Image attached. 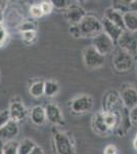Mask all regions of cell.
I'll list each match as a JSON object with an SVG mask.
<instances>
[{
    "label": "cell",
    "mask_w": 137,
    "mask_h": 154,
    "mask_svg": "<svg viewBox=\"0 0 137 154\" xmlns=\"http://www.w3.org/2000/svg\"><path fill=\"white\" fill-rule=\"evenodd\" d=\"M52 143L56 154H76L75 139L72 133L63 131L57 128H52Z\"/></svg>",
    "instance_id": "cell-1"
},
{
    "label": "cell",
    "mask_w": 137,
    "mask_h": 154,
    "mask_svg": "<svg viewBox=\"0 0 137 154\" xmlns=\"http://www.w3.org/2000/svg\"><path fill=\"white\" fill-rule=\"evenodd\" d=\"M103 111L114 113L116 115H119L120 117H122L129 110L124 106L119 91H116V89H109V91H106L103 94Z\"/></svg>",
    "instance_id": "cell-2"
},
{
    "label": "cell",
    "mask_w": 137,
    "mask_h": 154,
    "mask_svg": "<svg viewBox=\"0 0 137 154\" xmlns=\"http://www.w3.org/2000/svg\"><path fill=\"white\" fill-rule=\"evenodd\" d=\"M78 26L80 29L82 38L93 39L94 37L103 32L101 20H99L94 14H87Z\"/></svg>",
    "instance_id": "cell-3"
},
{
    "label": "cell",
    "mask_w": 137,
    "mask_h": 154,
    "mask_svg": "<svg viewBox=\"0 0 137 154\" xmlns=\"http://www.w3.org/2000/svg\"><path fill=\"white\" fill-rule=\"evenodd\" d=\"M93 98L87 94H82V95L75 97L69 102L71 113L75 115H83V114L89 113L93 109Z\"/></svg>",
    "instance_id": "cell-4"
},
{
    "label": "cell",
    "mask_w": 137,
    "mask_h": 154,
    "mask_svg": "<svg viewBox=\"0 0 137 154\" xmlns=\"http://www.w3.org/2000/svg\"><path fill=\"white\" fill-rule=\"evenodd\" d=\"M134 57L131 56L124 49L117 46L113 51L112 57V64L114 68L119 72H127L133 67L134 64Z\"/></svg>",
    "instance_id": "cell-5"
},
{
    "label": "cell",
    "mask_w": 137,
    "mask_h": 154,
    "mask_svg": "<svg viewBox=\"0 0 137 154\" xmlns=\"http://www.w3.org/2000/svg\"><path fill=\"white\" fill-rule=\"evenodd\" d=\"M106 57L100 54L92 45H89L83 51L84 65L89 70H95L104 65Z\"/></svg>",
    "instance_id": "cell-6"
},
{
    "label": "cell",
    "mask_w": 137,
    "mask_h": 154,
    "mask_svg": "<svg viewBox=\"0 0 137 154\" xmlns=\"http://www.w3.org/2000/svg\"><path fill=\"white\" fill-rule=\"evenodd\" d=\"M116 45L135 58L137 54V32H131L127 30L123 31Z\"/></svg>",
    "instance_id": "cell-7"
},
{
    "label": "cell",
    "mask_w": 137,
    "mask_h": 154,
    "mask_svg": "<svg viewBox=\"0 0 137 154\" xmlns=\"http://www.w3.org/2000/svg\"><path fill=\"white\" fill-rule=\"evenodd\" d=\"M8 112L9 116H10V120L19 123L26 119L28 110H27L23 100L21 98H19V97H16V98L12 99L10 103H9Z\"/></svg>",
    "instance_id": "cell-8"
},
{
    "label": "cell",
    "mask_w": 137,
    "mask_h": 154,
    "mask_svg": "<svg viewBox=\"0 0 137 154\" xmlns=\"http://www.w3.org/2000/svg\"><path fill=\"white\" fill-rule=\"evenodd\" d=\"M92 46L99 54L106 57V54L113 53L114 49L116 48V43L104 32H103L92 39Z\"/></svg>",
    "instance_id": "cell-9"
},
{
    "label": "cell",
    "mask_w": 137,
    "mask_h": 154,
    "mask_svg": "<svg viewBox=\"0 0 137 154\" xmlns=\"http://www.w3.org/2000/svg\"><path fill=\"white\" fill-rule=\"evenodd\" d=\"M87 12L81 5L76 3H72L66 11H64V17L66 21L68 22L70 26L74 25H79L85 17L87 16Z\"/></svg>",
    "instance_id": "cell-10"
},
{
    "label": "cell",
    "mask_w": 137,
    "mask_h": 154,
    "mask_svg": "<svg viewBox=\"0 0 137 154\" xmlns=\"http://www.w3.org/2000/svg\"><path fill=\"white\" fill-rule=\"evenodd\" d=\"M124 106L131 110L137 106V89L130 83H124L119 91Z\"/></svg>",
    "instance_id": "cell-11"
},
{
    "label": "cell",
    "mask_w": 137,
    "mask_h": 154,
    "mask_svg": "<svg viewBox=\"0 0 137 154\" xmlns=\"http://www.w3.org/2000/svg\"><path fill=\"white\" fill-rule=\"evenodd\" d=\"M46 113V119L47 121L53 125L56 128H61L66 125V120L63 115L61 108L53 103H48L47 105L44 107Z\"/></svg>",
    "instance_id": "cell-12"
},
{
    "label": "cell",
    "mask_w": 137,
    "mask_h": 154,
    "mask_svg": "<svg viewBox=\"0 0 137 154\" xmlns=\"http://www.w3.org/2000/svg\"><path fill=\"white\" fill-rule=\"evenodd\" d=\"M91 128L92 131L98 136L101 137H108L111 134H113L109 128H108V125H106L103 119V110L98 111L92 116L91 118Z\"/></svg>",
    "instance_id": "cell-13"
},
{
    "label": "cell",
    "mask_w": 137,
    "mask_h": 154,
    "mask_svg": "<svg viewBox=\"0 0 137 154\" xmlns=\"http://www.w3.org/2000/svg\"><path fill=\"white\" fill-rule=\"evenodd\" d=\"M19 133V123L16 122V121L10 120L5 126L0 128V140L6 141V142L12 141L16 138Z\"/></svg>",
    "instance_id": "cell-14"
},
{
    "label": "cell",
    "mask_w": 137,
    "mask_h": 154,
    "mask_svg": "<svg viewBox=\"0 0 137 154\" xmlns=\"http://www.w3.org/2000/svg\"><path fill=\"white\" fill-rule=\"evenodd\" d=\"M103 18L106 19L108 21H109L111 23H113L114 25L118 26L119 28H121L122 30L125 31V24H124V16L123 14L116 9H114L113 7H109L106 9L103 14Z\"/></svg>",
    "instance_id": "cell-15"
},
{
    "label": "cell",
    "mask_w": 137,
    "mask_h": 154,
    "mask_svg": "<svg viewBox=\"0 0 137 154\" xmlns=\"http://www.w3.org/2000/svg\"><path fill=\"white\" fill-rule=\"evenodd\" d=\"M101 23H103V32L115 42V43H117V41L120 38V36L122 35L124 30L119 28L118 26L114 25L113 23H111V22L104 18H103V20H101Z\"/></svg>",
    "instance_id": "cell-16"
},
{
    "label": "cell",
    "mask_w": 137,
    "mask_h": 154,
    "mask_svg": "<svg viewBox=\"0 0 137 154\" xmlns=\"http://www.w3.org/2000/svg\"><path fill=\"white\" fill-rule=\"evenodd\" d=\"M30 119L37 126H41L46 122V113L45 109L42 106H34L30 111Z\"/></svg>",
    "instance_id": "cell-17"
},
{
    "label": "cell",
    "mask_w": 137,
    "mask_h": 154,
    "mask_svg": "<svg viewBox=\"0 0 137 154\" xmlns=\"http://www.w3.org/2000/svg\"><path fill=\"white\" fill-rule=\"evenodd\" d=\"M61 86L57 81L55 80H45L44 81V96L47 98H53L59 93Z\"/></svg>",
    "instance_id": "cell-18"
},
{
    "label": "cell",
    "mask_w": 137,
    "mask_h": 154,
    "mask_svg": "<svg viewBox=\"0 0 137 154\" xmlns=\"http://www.w3.org/2000/svg\"><path fill=\"white\" fill-rule=\"evenodd\" d=\"M124 24L127 31L137 32V14L133 11H128L123 14Z\"/></svg>",
    "instance_id": "cell-19"
},
{
    "label": "cell",
    "mask_w": 137,
    "mask_h": 154,
    "mask_svg": "<svg viewBox=\"0 0 137 154\" xmlns=\"http://www.w3.org/2000/svg\"><path fill=\"white\" fill-rule=\"evenodd\" d=\"M29 94L33 98H41L44 96V80H36L29 86Z\"/></svg>",
    "instance_id": "cell-20"
},
{
    "label": "cell",
    "mask_w": 137,
    "mask_h": 154,
    "mask_svg": "<svg viewBox=\"0 0 137 154\" xmlns=\"http://www.w3.org/2000/svg\"><path fill=\"white\" fill-rule=\"evenodd\" d=\"M37 144L32 139L25 138L19 143V154H30Z\"/></svg>",
    "instance_id": "cell-21"
},
{
    "label": "cell",
    "mask_w": 137,
    "mask_h": 154,
    "mask_svg": "<svg viewBox=\"0 0 137 154\" xmlns=\"http://www.w3.org/2000/svg\"><path fill=\"white\" fill-rule=\"evenodd\" d=\"M19 31L21 33L28 31H37L38 29V24L35 20H24L19 23V27H17Z\"/></svg>",
    "instance_id": "cell-22"
},
{
    "label": "cell",
    "mask_w": 137,
    "mask_h": 154,
    "mask_svg": "<svg viewBox=\"0 0 137 154\" xmlns=\"http://www.w3.org/2000/svg\"><path fill=\"white\" fill-rule=\"evenodd\" d=\"M112 7L124 14L130 11V0H114Z\"/></svg>",
    "instance_id": "cell-23"
},
{
    "label": "cell",
    "mask_w": 137,
    "mask_h": 154,
    "mask_svg": "<svg viewBox=\"0 0 137 154\" xmlns=\"http://www.w3.org/2000/svg\"><path fill=\"white\" fill-rule=\"evenodd\" d=\"M19 143L16 140L5 142L3 145L4 154H19Z\"/></svg>",
    "instance_id": "cell-24"
},
{
    "label": "cell",
    "mask_w": 137,
    "mask_h": 154,
    "mask_svg": "<svg viewBox=\"0 0 137 154\" xmlns=\"http://www.w3.org/2000/svg\"><path fill=\"white\" fill-rule=\"evenodd\" d=\"M9 40L8 29H7L5 23L3 21H0V48L6 45L7 41Z\"/></svg>",
    "instance_id": "cell-25"
},
{
    "label": "cell",
    "mask_w": 137,
    "mask_h": 154,
    "mask_svg": "<svg viewBox=\"0 0 137 154\" xmlns=\"http://www.w3.org/2000/svg\"><path fill=\"white\" fill-rule=\"evenodd\" d=\"M37 31H28V32H23L21 33L22 40L25 44L27 45H32L34 44L37 40Z\"/></svg>",
    "instance_id": "cell-26"
},
{
    "label": "cell",
    "mask_w": 137,
    "mask_h": 154,
    "mask_svg": "<svg viewBox=\"0 0 137 154\" xmlns=\"http://www.w3.org/2000/svg\"><path fill=\"white\" fill-rule=\"evenodd\" d=\"M52 5L53 8L57 9V11H64L68 7L71 5L73 2L69 1V0H52Z\"/></svg>",
    "instance_id": "cell-27"
},
{
    "label": "cell",
    "mask_w": 137,
    "mask_h": 154,
    "mask_svg": "<svg viewBox=\"0 0 137 154\" xmlns=\"http://www.w3.org/2000/svg\"><path fill=\"white\" fill-rule=\"evenodd\" d=\"M30 14H31L34 19L42 18L44 14H43V12H42L40 4H33V5H31V7H30Z\"/></svg>",
    "instance_id": "cell-28"
},
{
    "label": "cell",
    "mask_w": 137,
    "mask_h": 154,
    "mask_svg": "<svg viewBox=\"0 0 137 154\" xmlns=\"http://www.w3.org/2000/svg\"><path fill=\"white\" fill-rule=\"evenodd\" d=\"M9 121H10V116H9L8 109L0 111V128L5 126Z\"/></svg>",
    "instance_id": "cell-29"
},
{
    "label": "cell",
    "mask_w": 137,
    "mask_h": 154,
    "mask_svg": "<svg viewBox=\"0 0 137 154\" xmlns=\"http://www.w3.org/2000/svg\"><path fill=\"white\" fill-rule=\"evenodd\" d=\"M39 4H40V7H41L42 12H43L44 16L50 14L52 11H53V5H52L51 1H42Z\"/></svg>",
    "instance_id": "cell-30"
},
{
    "label": "cell",
    "mask_w": 137,
    "mask_h": 154,
    "mask_svg": "<svg viewBox=\"0 0 137 154\" xmlns=\"http://www.w3.org/2000/svg\"><path fill=\"white\" fill-rule=\"evenodd\" d=\"M69 32H70V34L72 35V37H74V38H76V39L82 38V37H81V32H80V29H79V26H78V25L70 26Z\"/></svg>",
    "instance_id": "cell-31"
},
{
    "label": "cell",
    "mask_w": 137,
    "mask_h": 154,
    "mask_svg": "<svg viewBox=\"0 0 137 154\" xmlns=\"http://www.w3.org/2000/svg\"><path fill=\"white\" fill-rule=\"evenodd\" d=\"M129 117H130L132 125H137V106L134 107L131 110H129Z\"/></svg>",
    "instance_id": "cell-32"
},
{
    "label": "cell",
    "mask_w": 137,
    "mask_h": 154,
    "mask_svg": "<svg viewBox=\"0 0 137 154\" xmlns=\"http://www.w3.org/2000/svg\"><path fill=\"white\" fill-rule=\"evenodd\" d=\"M118 150H117V147L113 144L111 145H108L103 150V154H117Z\"/></svg>",
    "instance_id": "cell-33"
},
{
    "label": "cell",
    "mask_w": 137,
    "mask_h": 154,
    "mask_svg": "<svg viewBox=\"0 0 137 154\" xmlns=\"http://www.w3.org/2000/svg\"><path fill=\"white\" fill-rule=\"evenodd\" d=\"M30 154H44V151H43V149H42V147H40L39 145H36Z\"/></svg>",
    "instance_id": "cell-34"
},
{
    "label": "cell",
    "mask_w": 137,
    "mask_h": 154,
    "mask_svg": "<svg viewBox=\"0 0 137 154\" xmlns=\"http://www.w3.org/2000/svg\"><path fill=\"white\" fill-rule=\"evenodd\" d=\"M130 11L137 14V0H130Z\"/></svg>",
    "instance_id": "cell-35"
},
{
    "label": "cell",
    "mask_w": 137,
    "mask_h": 154,
    "mask_svg": "<svg viewBox=\"0 0 137 154\" xmlns=\"http://www.w3.org/2000/svg\"><path fill=\"white\" fill-rule=\"evenodd\" d=\"M3 145H4L3 141L0 140V154H4V152H3Z\"/></svg>",
    "instance_id": "cell-36"
},
{
    "label": "cell",
    "mask_w": 137,
    "mask_h": 154,
    "mask_svg": "<svg viewBox=\"0 0 137 154\" xmlns=\"http://www.w3.org/2000/svg\"><path fill=\"white\" fill-rule=\"evenodd\" d=\"M133 147L137 151V140H136V139H134V141H133Z\"/></svg>",
    "instance_id": "cell-37"
},
{
    "label": "cell",
    "mask_w": 137,
    "mask_h": 154,
    "mask_svg": "<svg viewBox=\"0 0 137 154\" xmlns=\"http://www.w3.org/2000/svg\"><path fill=\"white\" fill-rule=\"evenodd\" d=\"M134 60H137V54H136V56H135V58H134Z\"/></svg>",
    "instance_id": "cell-38"
},
{
    "label": "cell",
    "mask_w": 137,
    "mask_h": 154,
    "mask_svg": "<svg viewBox=\"0 0 137 154\" xmlns=\"http://www.w3.org/2000/svg\"><path fill=\"white\" fill-rule=\"evenodd\" d=\"M135 139H136V140H137V133H136V136H135Z\"/></svg>",
    "instance_id": "cell-39"
}]
</instances>
